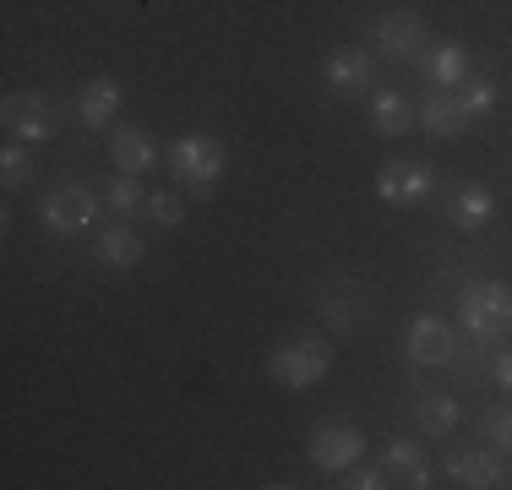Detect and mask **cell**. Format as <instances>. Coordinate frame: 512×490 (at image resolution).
Returning <instances> with one entry per match:
<instances>
[{
    "label": "cell",
    "mask_w": 512,
    "mask_h": 490,
    "mask_svg": "<svg viewBox=\"0 0 512 490\" xmlns=\"http://www.w3.org/2000/svg\"><path fill=\"white\" fill-rule=\"evenodd\" d=\"M39 224L50 229L55 240H77L88 235V229H99V196L88 186H77V180H66V186H50L39 202Z\"/></svg>",
    "instance_id": "277c9868"
},
{
    "label": "cell",
    "mask_w": 512,
    "mask_h": 490,
    "mask_svg": "<svg viewBox=\"0 0 512 490\" xmlns=\"http://www.w3.org/2000/svg\"><path fill=\"white\" fill-rule=\"evenodd\" d=\"M404 349H409V360L414 365H458V327L453 322H442V316H431V311H420L409 322V338H404Z\"/></svg>",
    "instance_id": "ba28073f"
},
{
    "label": "cell",
    "mask_w": 512,
    "mask_h": 490,
    "mask_svg": "<svg viewBox=\"0 0 512 490\" xmlns=\"http://www.w3.org/2000/svg\"><path fill=\"white\" fill-rule=\"evenodd\" d=\"M398 485H409V490H431L436 480H431V469H425V463H420V469H409V474H398Z\"/></svg>",
    "instance_id": "83f0119b"
},
{
    "label": "cell",
    "mask_w": 512,
    "mask_h": 490,
    "mask_svg": "<svg viewBox=\"0 0 512 490\" xmlns=\"http://www.w3.org/2000/svg\"><path fill=\"white\" fill-rule=\"evenodd\" d=\"M420 66H425V82H431V88L458 93L463 82H469V55H463V44H458V39L431 44V49L420 55Z\"/></svg>",
    "instance_id": "5bb4252c"
},
{
    "label": "cell",
    "mask_w": 512,
    "mask_h": 490,
    "mask_svg": "<svg viewBox=\"0 0 512 490\" xmlns=\"http://www.w3.org/2000/svg\"><path fill=\"white\" fill-rule=\"evenodd\" d=\"M93 251H99V262L109 267V273H131V267L142 262V235L137 229H126V224H104L99 229V240H93Z\"/></svg>",
    "instance_id": "2e32d148"
},
{
    "label": "cell",
    "mask_w": 512,
    "mask_h": 490,
    "mask_svg": "<svg viewBox=\"0 0 512 490\" xmlns=\"http://www.w3.org/2000/svg\"><path fill=\"white\" fill-rule=\"evenodd\" d=\"M0 120H6L11 137L28 142V147H39V142L55 137V115H50V98H44V93H17V98H6Z\"/></svg>",
    "instance_id": "30bf717a"
},
{
    "label": "cell",
    "mask_w": 512,
    "mask_h": 490,
    "mask_svg": "<svg viewBox=\"0 0 512 490\" xmlns=\"http://www.w3.org/2000/svg\"><path fill=\"white\" fill-rule=\"evenodd\" d=\"M425 17L420 11H387L382 22L371 28V44H376V55L382 60H398V66H409V60H420L425 55Z\"/></svg>",
    "instance_id": "8992f818"
},
{
    "label": "cell",
    "mask_w": 512,
    "mask_h": 490,
    "mask_svg": "<svg viewBox=\"0 0 512 490\" xmlns=\"http://www.w3.org/2000/svg\"><path fill=\"white\" fill-rule=\"evenodd\" d=\"M485 436H491V447H502L512 458V403H502V409L485 414Z\"/></svg>",
    "instance_id": "484cf974"
},
{
    "label": "cell",
    "mask_w": 512,
    "mask_h": 490,
    "mask_svg": "<svg viewBox=\"0 0 512 490\" xmlns=\"http://www.w3.org/2000/svg\"><path fill=\"white\" fill-rule=\"evenodd\" d=\"M491 376H496V387H502V392H512V349H502V343L491 349Z\"/></svg>",
    "instance_id": "4316f807"
},
{
    "label": "cell",
    "mask_w": 512,
    "mask_h": 490,
    "mask_svg": "<svg viewBox=\"0 0 512 490\" xmlns=\"http://www.w3.org/2000/svg\"><path fill=\"white\" fill-rule=\"evenodd\" d=\"M148 213H153L158 229H180V224H186V196H180V191H153L148 196Z\"/></svg>",
    "instance_id": "cb8c5ba5"
},
{
    "label": "cell",
    "mask_w": 512,
    "mask_h": 490,
    "mask_svg": "<svg viewBox=\"0 0 512 490\" xmlns=\"http://www.w3.org/2000/svg\"><path fill=\"white\" fill-rule=\"evenodd\" d=\"M458 333L480 349H496L512 333V284L502 278H474L458 294Z\"/></svg>",
    "instance_id": "6da1fadb"
},
{
    "label": "cell",
    "mask_w": 512,
    "mask_h": 490,
    "mask_svg": "<svg viewBox=\"0 0 512 490\" xmlns=\"http://www.w3.org/2000/svg\"><path fill=\"white\" fill-rule=\"evenodd\" d=\"M447 218L474 235V229H485L496 218V196L485 191V186H458L453 196H447Z\"/></svg>",
    "instance_id": "e0dca14e"
},
{
    "label": "cell",
    "mask_w": 512,
    "mask_h": 490,
    "mask_svg": "<svg viewBox=\"0 0 512 490\" xmlns=\"http://www.w3.org/2000/svg\"><path fill=\"white\" fill-rule=\"evenodd\" d=\"M33 175H39V164H33V147L11 137L6 147H0V186H6V191H22Z\"/></svg>",
    "instance_id": "ffe728a7"
},
{
    "label": "cell",
    "mask_w": 512,
    "mask_h": 490,
    "mask_svg": "<svg viewBox=\"0 0 512 490\" xmlns=\"http://www.w3.org/2000/svg\"><path fill=\"white\" fill-rule=\"evenodd\" d=\"M322 82L338 98H371L376 93V60L365 49H338L322 60Z\"/></svg>",
    "instance_id": "9c48e42d"
},
{
    "label": "cell",
    "mask_w": 512,
    "mask_h": 490,
    "mask_svg": "<svg viewBox=\"0 0 512 490\" xmlns=\"http://www.w3.org/2000/svg\"><path fill=\"white\" fill-rule=\"evenodd\" d=\"M164 164H169V175L180 180L197 202H213V191H218V175H224V164H229V153H224V142L218 137H202V131H186V137H175L164 147Z\"/></svg>",
    "instance_id": "3957f363"
},
{
    "label": "cell",
    "mask_w": 512,
    "mask_h": 490,
    "mask_svg": "<svg viewBox=\"0 0 512 490\" xmlns=\"http://www.w3.org/2000/svg\"><path fill=\"white\" fill-rule=\"evenodd\" d=\"M463 88H469V93H458V104H463V115H469V120L491 115L496 98H502V88H496L491 77H474V82H463Z\"/></svg>",
    "instance_id": "7402d4cb"
},
{
    "label": "cell",
    "mask_w": 512,
    "mask_h": 490,
    "mask_svg": "<svg viewBox=\"0 0 512 490\" xmlns=\"http://www.w3.org/2000/svg\"><path fill=\"white\" fill-rule=\"evenodd\" d=\"M306 452H311V463L322 474H344V469H355V463L365 458V431L360 425H316Z\"/></svg>",
    "instance_id": "52a82bcc"
},
{
    "label": "cell",
    "mask_w": 512,
    "mask_h": 490,
    "mask_svg": "<svg viewBox=\"0 0 512 490\" xmlns=\"http://www.w3.org/2000/svg\"><path fill=\"white\" fill-rule=\"evenodd\" d=\"M109 164H115L120 175H153V169L164 164V147L148 137V126H120L115 137H109Z\"/></svg>",
    "instance_id": "7c38bea8"
},
{
    "label": "cell",
    "mask_w": 512,
    "mask_h": 490,
    "mask_svg": "<svg viewBox=\"0 0 512 490\" xmlns=\"http://www.w3.org/2000/svg\"><path fill=\"white\" fill-rule=\"evenodd\" d=\"M104 202H109V213H115V218H126V213H137V207H148V191H142V175H120V169H115V180H109Z\"/></svg>",
    "instance_id": "44dd1931"
},
{
    "label": "cell",
    "mask_w": 512,
    "mask_h": 490,
    "mask_svg": "<svg viewBox=\"0 0 512 490\" xmlns=\"http://www.w3.org/2000/svg\"><path fill=\"white\" fill-rule=\"evenodd\" d=\"M382 463L393 474H409V469H420V463H425V452H420V441H414V436H393V441H387V452H382Z\"/></svg>",
    "instance_id": "d4e9b609"
},
{
    "label": "cell",
    "mask_w": 512,
    "mask_h": 490,
    "mask_svg": "<svg viewBox=\"0 0 512 490\" xmlns=\"http://www.w3.org/2000/svg\"><path fill=\"white\" fill-rule=\"evenodd\" d=\"M420 126L431 131V137H458V131L469 126V115H463L458 93H447V88L425 93V104H420Z\"/></svg>",
    "instance_id": "ac0fdd59"
},
{
    "label": "cell",
    "mask_w": 512,
    "mask_h": 490,
    "mask_svg": "<svg viewBox=\"0 0 512 490\" xmlns=\"http://www.w3.org/2000/svg\"><path fill=\"white\" fill-rule=\"evenodd\" d=\"M267 376L289 392H306V387H322L333 376V343L316 338V333H289L267 349Z\"/></svg>",
    "instance_id": "7a4b0ae2"
},
{
    "label": "cell",
    "mask_w": 512,
    "mask_h": 490,
    "mask_svg": "<svg viewBox=\"0 0 512 490\" xmlns=\"http://www.w3.org/2000/svg\"><path fill=\"white\" fill-rule=\"evenodd\" d=\"M371 126L382 131V137H409V131L420 126V109H414L398 88H376L371 93Z\"/></svg>",
    "instance_id": "9a60e30c"
},
{
    "label": "cell",
    "mask_w": 512,
    "mask_h": 490,
    "mask_svg": "<svg viewBox=\"0 0 512 490\" xmlns=\"http://www.w3.org/2000/svg\"><path fill=\"white\" fill-rule=\"evenodd\" d=\"M431 191H436V164H425V158H393V164L376 175V202L398 207V213L420 207Z\"/></svg>",
    "instance_id": "5b68a950"
},
{
    "label": "cell",
    "mask_w": 512,
    "mask_h": 490,
    "mask_svg": "<svg viewBox=\"0 0 512 490\" xmlns=\"http://www.w3.org/2000/svg\"><path fill=\"white\" fill-rule=\"evenodd\" d=\"M414 420H420L425 436H453L463 425V403L453 392H425V398L414 403Z\"/></svg>",
    "instance_id": "d6986e66"
},
{
    "label": "cell",
    "mask_w": 512,
    "mask_h": 490,
    "mask_svg": "<svg viewBox=\"0 0 512 490\" xmlns=\"http://www.w3.org/2000/svg\"><path fill=\"white\" fill-rule=\"evenodd\" d=\"M338 485H349V490H387L393 485V469H387V463H355V469H344L338 474Z\"/></svg>",
    "instance_id": "603a6c76"
},
{
    "label": "cell",
    "mask_w": 512,
    "mask_h": 490,
    "mask_svg": "<svg viewBox=\"0 0 512 490\" xmlns=\"http://www.w3.org/2000/svg\"><path fill=\"white\" fill-rule=\"evenodd\" d=\"M120 98H126V88H120L115 77H93L88 88H77V120L82 131H109L120 120Z\"/></svg>",
    "instance_id": "4fadbf2b"
},
{
    "label": "cell",
    "mask_w": 512,
    "mask_h": 490,
    "mask_svg": "<svg viewBox=\"0 0 512 490\" xmlns=\"http://www.w3.org/2000/svg\"><path fill=\"white\" fill-rule=\"evenodd\" d=\"M447 480L463 485V490H496V485H507V452L502 447H496V452H480V447L447 452Z\"/></svg>",
    "instance_id": "8fae6325"
}]
</instances>
